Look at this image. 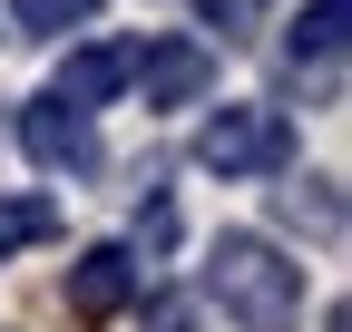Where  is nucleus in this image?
I'll use <instances>...</instances> for the list:
<instances>
[{
    "label": "nucleus",
    "instance_id": "f257e3e1",
    "mask_svg": "<svg viewBox=\"0 0 352 332\" xmlns=\"http://www.w3.org/2000/svg\"><path fill=\"white\" fill-rule=\"evenodd\" d=\"M206 294L226 303V322H245V332H294L303 322V264H284L264 235H215Z\"/></svg>",
    "mask_w": 352,
    "mask_h": 332
},
{
    "label": "nucleus",
    "instance_id": "6e6552de",
    "mask_svg": "<svg viewBox=\"0 0 352 332\" xmlns=\"http://www.w3.org/2000/svg\"><path fill=\"white\" fill-rule=\"evenodd\" d=\"M39 235H59V205L50 195H0V254H20Z\"/></svg>",
    "mask_w": 352,
    "mask_h": 332
},
{
    "label": "nucleus",
    "instance_id": "39448f33",
    "mask_svg": "<svg viewBox=\"0 0 352 332\" xmlns=\"http://www.w3.org/2000/svg\"><path fill=\"white\" fill-rule=\"evenodd\" d=\"M118 303H138V254L127 244H88V254L69 264V313H118Z\"/></svg>",
    "mask_w": 352,
    "mask_h": 332
},
{
    "label": "nucleus",
    "instance_id": "7ed1b4c3",
    "mask_svg": "<svg viewBox=\"0 0 352 332\" xmlns=\"http://www.w3.org/2000/svg\"><path fill=\"white\" fill-rule=\"evenodd\" d=\"M127 78L147 88V108H196L215 88V49L206 39H147V49H127Z\"/></svg>",
    "mask_w": 352,
    "mask_h": 332
},
{
    "label": "nucleus",
    "instance_id": "0eeeda50",
    "mask_svg": "<svg viewBox=\"0 0 352 332\" xmlns=\"http://www.w3.org/2000/svg\"><path fill=\"white\" fill-rule=\"evenodd\" d=\"M342 20H352V0H314V10L284 29V59H294V69H303V59L333 69V59H342Z\"/></svg>",
    "mask_w": 352,
    "mask_h": 332
},
{
    "label": "nucleus",
    "instance_id": "f8f14e48",
    "mask_svg": "<svg viewBox=\"0 0 352 332\" xmlns=\"http://www.w3.org/2000/svg\"><path fill=\"white\" fill-rule=\"evenodd\" d=\"M138 244H147V254H166V244H176V205H166V195L138 205Z\"/></svg>",
    "mask_w": 352,
    "mask_h": 332
},
{
    "label": "nucleus",
    "instance_id": "423d86ee",
    "mask_svg": "<svg viewBox=\"0 0 352 332\" xmlns=\"http://www.w3.org/2000/svg\"><path fill=\"white\" fill-rule=\"evenodd\" d=\"M118 88H127V49H118V39H88V49H69L59 78H50V98L78 108V117H88V108H108Z\"/></svg>",
    "mask_w": 352,
    "mask_h": 332
},
{
    "label": "nucleus",
    "instance_id": "20e7f679",
    "mask_svg": "<svg viewBox=\"0 0 352 332\" xmlns=\"http://www.w3.org/2000/svg\"><path fill=\"white\" fill-rule=\"evenodd\" d=\"M20 147H30L39 176H88V166H98V128H88L78 108H59V98L20 108Z\"/></svg>",
    "mask_w": 352,
    "mask_h": 332
},
{
    "label": "nucleus",
    "instance_id": "1a4fd4ad",
    "mask_svg": "<svg viewBox=\"0 0 352 332\" xmlns=\"http://www.w3.org/2000/svg\"><path fill=\"white\" fill-rule=\"evenodd\" d=\"M98 20V0H20V29L30 39H69V29H88Z\"/></svg>",
    "mask_w": 352,
    "mask_h": 332
},
{
    "label": "nucleus",
    "instance_id": "9d476101",
    "mask_svg": "<svg viewBox=\"0 0 352 332\" xmlns=\"http://www.w3.org/2000/svg\"><path fill=\"white\" fill-rule=\"evenodd\" d=\"M284 215H294V225H314V235L333 244V235H342V195H333V176H314V195L284 186Z\"/></svg>",
    "mask_w": 352,
    "mask_h": 332
},
{
    "label": "nucleus",
    "instance_id": "ddd939ff",
    "mask_svg": "<svg viewBox=\"0 0 352 332\" xmlns=\"http://www.w3.org/2000/svg\"><path fill=\"white\" fill-rule=\"evenodd\" d=\"M147 332H196V303L186 294H147Z\"/></svg>",
    "mask_w": 352,
    "mask_h": 332
},
{
    "label": "nucleus",
    "instance_id": "f03ea898",
    "mask_svg": "<svg viewBox=\"0 0 352 332\" xmlns=\"http://www.w3.org/2000/svg\"><path fill=\"white\" fill-rule=\"evenodd\" d=\"M196 166H206V176H284V166H294V117L284 108H215L206 117V128H196Z\"/></svg>",
    "mask_w": 352,
    "mask_h": 332
},
{
    "label": "nucleus",
    "instance_id": "9b49d317",
    "mask_svg": "<svg viewBox=\"0 0 352 332\" xmlns=\"http://www.w3.org/2000/svg\"><path fill=\"white\" fill-rule=\"evenodd\" d=\"M196 20H206V29H226V39H245V29L264 20V0H196Z\"/></svg>",
    "mask_w": 352,
    "mask_h": 332
}]
</instances>
